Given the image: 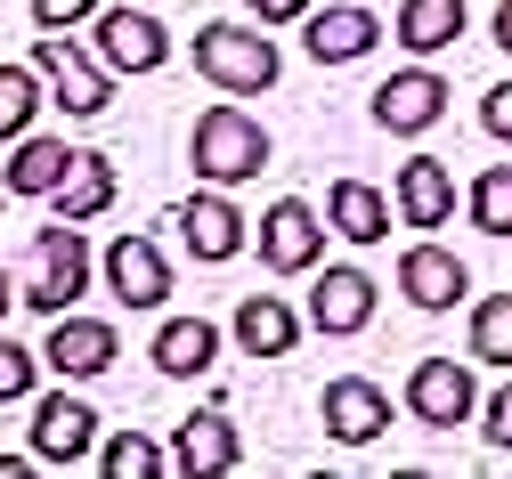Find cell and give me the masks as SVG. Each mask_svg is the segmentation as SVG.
<instances>
[{
	"label": "cell",
	"instance_id": "obj_24",
	"mask_svg": "<svg viewBox=\"0 0 512 479\" xmlns=\"http://www.w3.org/2000/svg\"><path fill=\"white\" fill-rule=\"evenodd\" d=\"M464 25H472L464 0H399V49H415V57L456 49V41H464Z\"/></svg>",
	"mask_w": 512,
	"mask_h": 479
},
{
	"label": "cell",
	"instance_id": "obj_16",
	"mask_svg": "<svg viewBox=\"0 0 512 479\" xmlns=\"http://www.w3.org/2000/svg\"><path fill=\"white\" fill-rule=\"evenodd\" d=\"M399 293L415 301V309H456V301H472V268L447 252V244H407L399 252Z\"/></svg>",
	"mask_w": 512,
	"mask_h": 479
},
{
	"label": "cell",
	"instance_id": "obj_10",
	"mask_svg": "<svg viewBox=\"0 0 512 479\" xmlns=\"http://www.w3.org/2000/svg\"><path fill=\"white\" fill-rule=\"evenodd\" d=\"M33 455L49 463V471H74V463H90L98 455V406L90 398H41L33 406Z\"/></svg>",
	"mask_w": 512,
	"mask_h": 479
},
{
	"label": "cell",
	"instance_id": "obj_11",
	"mask_svg": "<svg viewBox=\"0 0 512 479\" xmlns=\"http://www.w3.org/2000/svg\"><path fill=\"white\" fill-rule=\"evenodd\" d=\"M122 358V333L106 325V317H49V350H41V366L49 374H66V382H98L106 366Z\"/></svg>",
	"mask_w": 512,
	"mask_h": 479
},
{
	"label": "cell",
	"instance_id": "obj_5",
	"mask_svg": "<svg viewBox=\"0 0 512 479\" xmlns=\"http://www.w3.org/2000/svg\"><path fill=\"white\" fill-rule=\"evenodd\" d=\"M90 33H98V57L114 65V74H163V65H171V33L155 25L147 0L98 9V17H90Z\"/></svg>",
	"mask_w": 512,
	"mask_h": 479
},
{
	"label": "cell",
	"instance_id": "obj_36",
	"mask_svg": "<svg viewBox=\"0 0 512 479\" xmlns=\"http://www.w3.org/2000/svg\"><path fill=\"white\" fill-rule=\"evenodd\" d=\"M17 309V285H9V268H0V317H9Z\"/></svg>",
	"mask_w": 512,
	"mask_h": 479
},
{
	"label": "cell",
	"instance_id": "obj_28",
	"mask_svg": "<svg viewBox=\"0 0 512 479\" xmlns=\"http://www.w3.org/2000/svg\"><path fill=\"white\" fill-rule=\"evenodd\" d=\"M472 228L480 236H512V163L472 179Z\"/></svg>",
	"mask_w": 512,
	"mask_h": 479
},
{
	"label": "cell",
	"instance_id": "obj_32",
	"mask_svg": "<svg viewBox=\"0 0 512 479\" xmlns=\"http://www.w3.org/2000/svg\"><path fill=\"white\" fill-rule=\"evenodd\" d=\"M480 130H488V139H504V147H512V82H496V90L480 98Z\"/></svg>",
	"mask_w": 512,
	"mask_h": 479
},
{
	"label": "cell",
	"instance_id": "obj_20",
	"mask_svg": "<svg viewBox=\"0 0 512 479\" xmlns=\"http://www.w3.org/2000/svg\"><path fill=\"white\" fill-rule=\"evenodd\" d=\"M147 358H155V374H171V382H196V374H212V358H220V325H212V317H163L155 341H147Z\"/></svg>",
	"mask_w": 512,
	"mask_h": 479
},
{
	"label": "cell",
	"instance_id": "obj_14",
	"mask_svg": "<svg viewBox=\"0 0 512 479\" xmlns=\"http://www.w3.org/2000/svg\"><path fill=\"white\" fill-rule=\"evenodd\" d=\"M382 431H391V390L366 382V374H334V382H326V439L374 447Z\"/></svg>",
	"mask_w": 512,
	"mask_h": 479
},
{
	"label": "cell",
	"instance_id": "obj_8",
	"mask_svg": "<svg viewBox=\"0 0 512 479\" xmlns=\"http://www.w3.org/2000/svg\"><path fill=\"white\" fill-rule=\"evenodd\" d=\"M261 268H277V277H309L317 260H326V220L309 212L301 195H277L269 212H261Z\"/></svg>",
	"mask_w": 512,
	"mask_h": 479
},
{
	"label": "cell",
	"instance_id": "obj_12",
	"mask_svg": "<svg viewBox=\"0 0 512 479\" xmlns=\"http://www.w3.org/2000/svg\"><path fill=\"white\" fill-rule=\"evenodd\" d=\"M374 301H382V293H374L366 268H326V260H317V285H309V309H301V317H309L317 333L342 341V333H366V325H374Z\"/></svg>",
	"mask_w": 512,
	"mask_h": 479
},
{
	"label": "cell",
	"instance_id": "obj_25",
	"mask_svg": "<svg viewBox=\"0 0 512 479\" xmlns=\"http://www.w3.org/2000/svg\"><path fill=\"white\" fill-rule=\"evenodd\" d=\"M41 122V74L33 65H0V139H25Z\"/></svg>",
	"mask_w": 512,
	"mask_h": 479
},
{
	"label": "cell",
	"instance_id": "obj_1",
	"mask_svg": "<svg viewBox=\"0 0 512 479\" xmlns=\"http://www.w3.org/2000/svg\"><path fill=\"white\" fill-rule=\"evenodd\" d=\"M187 163H196V179H212V187H244V179L269 171V130L244 106H204L196 130H187Z\"/></svg>",
	"mask_w": 512,
	"mask_h": 479
},
{
	"label": "cell",
	"instance_id": "obj_2",
	"mask_svg": "<svg viewBox=\"0 0 512 479\" xmlns=\"http://www.w3.org/2000/svg\"><path fill=\"white\" fill-rule=\"evenodd\" d=\"M196 74L212 82V90H228V98H261V90H277V74H285V57H277V41L261 33V25H204L196 33Z\"/></svg>",
	"mask_w": 512,
	"mask_h": 479
},
{
	"label": "cell",
	"instance_id": "obj_6",
	"mask_svg": "<svg viewBox=\"0 0 512 479\" xmlns=\"http://www.w3.org/2000/svg\"><path fill=\"white\" fill-rule=\"evenodd\" d=\"M407 415H415L423 431H464V423L480 415V382H472V366H456V358H423V366L407 374Z\"/></svg>",
	"mask_w": 512,
	"mask_h": 479
},
{
	"label": "cell",
	"instance_id": "obj_18",
	"mask_svg": "<svg viewBox=\"0 0 512 479\" xmlns=\"http://www.w3.org/2000/svg\"><path fill=\"white\" fill-rule=\"evenodd\" d=\"M399 220H407L415 236H439L447 220H456V171H447L439 155L399 163Z\"/></svg>",
	"mask_w": 512,
	"mask_h": 479
},
{
	"label": "cell",
	"instance_id": "obj_15",
	"mask_svg": "<svg viewBox=\"0 0 512 479\" xmlns=\"http://www.w3.org/2000/svg\"><path fill=\"white\" fill-rule=\"evenodd\" d=\"M106 293L131 309H163L171 301V260L155 252V236H114L106 244Z\"/></svg>",
	"mask_w": 512,
	"mask_h": 479
},
{
	"label": "cell",
	"instance_id": "obj_23",
	"mask_svg": "<svg viewBox=\"0 0 512 479\" xmlns=\"http://www.w3.org/2000/svg\"><path fill=\"white\" fill-rule=\"evenodd\" d=\"M326 220H334V236H350V244H382V236H391V195L366 187V179H334V187H326Z\"/></svg>",
	"mask_w": 512,
	"mask_h": 479
},
{
	"label": "cell",
	"instance_id": "obj_29",
	"mask_svg": "<svg viewBox=\"0 0 512 479\" xmlns=\"http://www.w3.org/2000/svg\"><path fill=\"white\" fill-rule=\"evenodd\" d=\"M33 382H41V358H33V350H17V341H0V406L33 398Z\"/></svg>",
	"mask_w": 512,
	"mask_h": 479
},
{
	"label": "cell",
	"instance_id": "obj_4",
	"mask_svg": "<svg viewBox=\"0 0 512 479\" xmlns=\"http://www.w3.org/2000/svg\"><path fill=\"white\" fill-rule=\"evenodd\" d=\"M33 74L49 82V98L66 106L74 122H98V114L114 106V65H98L82 41H57V33L33 41Z\"/></svg>",
	"mask_w": 512,
	"mask_h": 479
},
{
	"label": "cell",
	"instance_id": "obj_21",
	"mask_svg": "<svg viewBox=\"0 0 512 479\" xmlns=\"http://www.w3.org/2000/svg\"><path fill=\"white\" fill-rule=\"evenodd\" d=\"M49 203H57V220L90 228L106 203H114V155H106V147H74V171L49 187Z\"/></svg>",
	"mask_w": 512,
	"mask_h": 479
},
{
	"label": "cell",
	"instance_id": "obj_26",
	"mask_svg": "<svg viewBox=\"0 0 512 479\" xmlns=\"http://www.w3.org/2000/svg\"><path fill=\"white\" fill-rule=\"evenodd\" d=\"M472 366H512V293L472 301Z\"/></svg>",
	"mask_w": 512,
	"mask_h": 479
},
{
	"label": "cell",
	"instance_id": "obj_13",
	"mask_svg": "<svg viewBox=\"0 0 512 479\" xmlns=\"http://www.w3.org/2000/svg\"><path fill=\"white\" fill-rule=\"evenodd\" d=\"M236 463H244V439L228 423V406H196V415L179 423V439H171V471L179 479H220Z\"/></svg>",
	"mask_w": 512,
	"mask_h": 479
},
{
	"label": "cell",
	"instance_id": "obj_7",
	"mask_svg": "<svg viewBox=\"0 0 512 479\" xmlns=\"http://www.w3.org/2000/svg\"><path fill=\"white\" fill-rule=\"evenodd\" d=\"M366 106H374V122L391 130V139H423V130H431L447 106H456V90H447L439 65H407V74H391Z\"/></svg>",
	"mask_w": 512,
	"mask_h": 479
},
{
	"label": "cell",
	"instance_id": "obj_9",
	"mask_svg": "<svg viewBox=\"0 0 512 479\" xmlns=\"http://www.w3.org/2000/svg\"><path fill=\"white\" fill-rule=\"evenodd\" d=\"M171 228H179V244L196 252L204 268H220V260H236L244 244H252V228H244V212L228 203V187H204V195H187L179 212H171Z\"/></svg>",
	"mask_w": 512,
	"mask_h": 479
},
{
	"label": "cell",
	"instance_id": "obj_17",
	"mask_svg": "<svg viewBox=\"0 0 512 479\" xmlns=\"http://www.w3.org/2000/svg\"><path fill=\"white\" fill-rule=\"evenodd\" d=\"M301 41H309L317 65H358V57L382 41V17L358 9V0H342V9H309V17H301Z\"/></svg>",
	"mask_w": 512,
	"mask_h": 479
},
{
	"label": "cell",
	"instance_id": "obj_3",
	"mask_svg": "<svg viewBox=\"0 0 512 479\" xmlns=\"http://www.w3.org/2000/svg\"><path fill=\"white\" fill-rule=\"evenodd\" d=\"M82 293H90V236H74V220H49V228L33 236V268H25L17 309H33V317H66Z\"/></svg>",
	"mask_w": 512,
	"mask_h": 479
},
{
	"label": "cell",
	"instance_id": "obj_22",
	"mask_svg": "<svg viewBox=\"0 0 512 479\" xmlns=\"http://www.w3.org/2000/svg\"><path fill=\"white\" fill-rule=\"evenodd\" d=\"M66 171H74V147H66V139H41V130H25V139H9V171H0V195H49Z\"/></svg>",
	"mask_w": 512,
	"mask_h": 479
},
{
	"label": "cell",
	"instance_id": "obj_35",
	"mask_svg": "<svg viewBox=\"0 0 512 479\" xmlns=\"http://www.w3.org/2000/svg\"><path fill=\"white\" fill-rule=\"evenodd\" d=\"M496 49L512 57V0H504V9H496Z\"/></svg>",
	"mask_w": 512,
	"mask_h": 479
},
{
	"label": "cell",
	"instance_id": "obj_31",
	"mask_svg": "<svg viewBox=\"0 0 512 479\" xmlns=\"http://www.w3.org/2000/svg\"><path fill=\"white\" fill-rule=\"evenodd\" d=\"M106 9V0H33V25L41 33H74V25H90Z\"/></svg>",
	"mask_w": 512,
	"mask_h": 479
},
{
	"label": "cell",
	"instance_id": "obj_27",
	"mask_svg": "<svg viewBox=\"0 0 512 479\" xmlns=\"http://www.w3.org/2000/svg\"><path fill=\"white\" fill-rule=\"evenodd\" d=\"M98 471H106V479H155V471H171V455H163L155 439H139V431H114V439L98 447Z\"/></svg>",
	"mask_w": 512,
	"mask_h": 479
},
{
	"label": "cell",
	"instance_id": "obj_19",
	"mask_svg": "<svg viewBox=\"0 0 512 479\" xmlns=\"http://www.w3.org/2000/svg\"><path fill=\"white\" fill-rule=\"evenodd\" d=\"M301 325H309V317H301L293 301H277V293H252V301H236V317H228V333H236L244 358H293Z\"/></svg>",
	"mask_w": 512,
	"mask_h": 479
},
{
	"label": "cell",
	"instance_id": "obj_34",
	"mask_svg": "<svg viewBox=\"0 0 512 479\" xmlns=\"http://www.w3.org/2000/svg\"><path fill=\"white\" fill-rule=\"evenodd\" d=\"M41 471V455H0V479H33Z\"/></svg>",
	"mask_w": 512,
	"mask_h": 479
},
{
	"label": "cell",
	"instance_id": "obj_37",
	"mask_svg": "<svg viewBox=\"0 0 512 479\" xmlns=\"http://www.w3.org/2000/svg\"><path fill=\"white\" fill-rule=\"evenodd\" d=\"M147 9H155V0H147Z\"/></svg>",
	"mask_w": 512,
	"mask_h": 479
},
{
	"label": "cell",
	"instance_id": "obj_30",
	"mask_svg": "<svg viewBox=\"0 0 512 479\" xmlns=\"http://www.w3.org/2000/svg\"><path fill=\"white\" fill-rule=\"evenodd\" d=\"M472 423H480V439H488L496 455H512V382L480 398V415H472Z\"/></svg>",
	"mask_w": 512,
	"mask_h": 479
},
{
	"label": "cell",
	"instance_id": "obj_33",
	"mask_svg": "<svg viewBox=\"0 0 512 479\" xmlns=\"http://www.w3.org/2000/svg\"><path fill=\"white\" fill-rule=\"evenodd\" d=\"M244 9L261 17V25H301V17H309V0H244Z\"/></svg>",
	"mask_w": 512,
	"mask_h": 479
}]
</instances>
